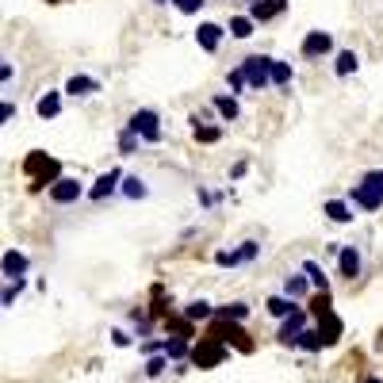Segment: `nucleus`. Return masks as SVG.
I'll list each match as a JSON object with an SVG mask.
<instances>
[{
	"instance_id": "4be33fe9",
	"label": "nucleus",
	"mask_w": 383,
	"mask_h": 383,
	"mask_svg": "<svg viewBox=\"0 0 383 383\" xmlns=\"http://www.w3.org/2000/svg\"><path fill=\"white\" fill-rule=\"evenodd\" d=\"M211 108L218 111V119H223V123H238V119H242V100H234V96H226V92L211 96Z\"/></svg>"
},
{
	"instance_id": "ea45409f",
	"label": "nucleus",
	"mask_w": 383,
	"mask_h": 383,
	"mask_svg": "<svg viewBox=\"0 0 383 383\" xmlns=\"http://www.w3.org/2000/svg\"><path fill=\"white\" fill-rule=\"evenodd\" d=\"M245 169H250V161H238V165L230 169V180H242V176H245Z\"/></svg>"
},
{
	"instance_id": "393cba45",
	"label": "nucleus",
	"mask_w": 383,
	"mask_h": 383,
	"mask_svg": "<svg viewBox=\"0 0 383 383\" xmlns=\"http://www.w3.org/2000/svg\"><path fill=\"white\" fill-rule=\"evenodd\" d=\"M357 69H360V54L357 50H333V77H337V81L353 77Z\"/></svg>"
},
{
	"instance_id": "4c0bfd02",
	"label": "nucleus",
	"mask_w": 383,
	"mask_h": 383,
	"mask_svg": "<svg viewBox=\"0 0 383 383\" xmlns=\"http://www.w3.org/2000/svg\"><path fill=\"white\" fill-rule=\"evenodd\" d=\"M12 77H16V66H12L8 58H0V84H8Z\"/></svg>"
},
{
	"instance_id": "dca6fc26",
	"label": "nucleus",
	"mask_w": 383,
	"mask_h": 383,
	"mask_svg": "<svg viewBox=\"0 0 383 383\" xmlns=\"http://www.w3.org/2000/svg\"><path fill=\"white\" fill-rule=\"evenodd\" d=\"M283 12H288V0H253L245 16L253 19V27H261V24H268V19H280Z\"/></svg>"
},
{
	"instance_id": "39448f33",
	"label": "nucleus",
	"mask_w": 383,
	"mask_h": 383,
	"mask_svg": "<svg viewBox=\"0 0 383 383\" xmlns=\"http://www.w3.org/2000/svg\"><path fill=\"white\" fill-rule=\"evenodd\" d=\"M230 357V349H223L218 342H211V337H200V342H192V349H188V364H196V368H218L223 360Z\"/></svg>"
},
{
	"instance_id": "6ab92c4d",
	"label": "nucleus",
	"mask_w": 383,
	"mask_h": 383,
	"mask_svg": "<svg viewBox=\"0 0 383 383\" xmlns=\"http://www.w3.org/2000/svg\"><path fill=\"white\" fill-rule=\"evenodd\" d=\"M62 108H66V100H62V88H46L39 100H35V115H39V119H58Z\"/></svg>"
},
{
	"instance_id": "f03ea898",
	"label": "nucleus",
	"mask_w": 383,
	"mask_h": 383,
	"mask_svg": "<svg viewBox=\"0 0 383 383\" xmlns=\"http://www.w3.org/2000/svg\"><path fill=\"white\" fill-rule=\"evenodd\" d=\"M24 176L31 180V192H42V188H50V184L62 176V161L50 158L46 150H31L24 158Z\"/></svg>"
},
{
	"instance_id": "f257e3e1",
	"label": "nucleus",
	"mask_w": 383,
	"mask_h": 383,
	"mask_svg": "<svg viewBox=\"0 0 383 383\" xmlns=\"http://www.w3.org/2000/svg\"><path fill=\"white\" fill-rule=\"evenodd\" d=\"M345 203H349L357 215L360 211H364V215L383 211V169H368V173H360L357 184L345 192Z\"/></svg>"
},
{
	"instance_id": "9d476101",
	"label": "nucleus",
	"mask_w": 383,
	"mask_h": 383,
	"mask_svg": "<svg viewBox=\"0 0 383 383\" xmlns=\"http://www.w3.org/2000/svg\"><path fill=\"white\" fill-rule=\"evenodd\" d=\"M315 318V333L322 337V349H330V345H337L342 342V333H345V322H342V315L337 310H318V315H310Z\"/></svg>"
},
{
	"instance_id": "72a5a7b5",
	"label": "nucleus",
	"mask_w": 383,
	"mask_h": 383,
	"mask_svg": "<svg viewBox=\"0 0 383 383\" xmlns=\"http://www.w3.org/2000/svg\"><path fill=\"white\" fill-rule=\"evenodd\" d=\"M226 88H230L226 96H234V100H238V96H245V77H242V69H238V66L226 73Z\"/></svg>"
},
{
	"instance_id": "c9c22d12",
	"label": "nucleus",
	"mask_w": 383,
	"mask_h": 383,
	"mask_svg": "<svg viewBox=\"0 0 383 383\" xmlns=\"http://www.w3.org/2000/svg\"><path fill=\"white\" fill-rule=\"evenodd\" d=\"M119 153H123V158H131V153H138V138H134L131 131H119Z\"/></svg>"
},
{
	"instance_id": "423d86ee",
	"label": "nucleus",
	"mask_w": 383,
	"mask_h": 383,
	"mask_svg": "<svg viewBox=\"0 0 383 383\" xmlns=\"http://www.w3.org/2000/svg\"><path fill=\"white\" fill-rule=\"evenodd\" d=\"M333 253H337V276L345 283H357L364 276V250L360 245H333Z\"/></svg>"
},
{
	"instance_id": "f704fd0d",
	"label": "nucleus",
	"mask_w": 383,
	"mask_h": 383,
	"mask_svg": "<svg viewBox=\"0 0 383 383\" xmlns=\"http://www.w3.org/2000/svg\"><path fill=\"white\" fill-rule=\"evenodd\" d=\"M169 4H173V8L180 12V16H200L207 0H169Z\"/></svg>"
},
{
	"instance_id": "bb28decb",
	"label": "nucleus",
	"mask_w": 383,
	"mask_h": 383,
	"mask_svg": "<svg viewBox=\"0 0 383 383\" xmlns=\"http://www.w3.org/2000/svg\"><path fill=\"white\" fill-rule=\"evenodd\" d=\"M250 303H242V299H234V303H223V307H215V315L211 318H218V322H238L242 326L245 318H250Z\"/></svg>"
},
{
	"instance_id": "4468645a",
	"label": "nucleus",
	"mask_w": 383,
	"mask_h": 383,
	"mask_svg": "<svg viewBox=\"0 0 383 383\" xmlns=\"http://www.w3.org/2000/svg\"><path fill=\"white\" fill-rule=\"evenodd\" d=\"M223 39H226V27L215 24V19H203V24L196 27V46H200L203 54H218Z\"/></svg>"
},
{
	"instance_id": "20e7f679",
	"label": "nucleus",
	"mask_w": 383,
	"mask_h": 383,
	"mask_svg": "<svg viewBox=\"0 0 383 383\" xmlns=\"http://www.w3.org/2000/svg\"><path fill=\"white\" fill-rule=\"evenodd\" d=\"M207 337H211V342H218L223 349H230V345L238 353H253V349H257L253 337L238 322H218V318H211V322H207Z\"/></svg>"
},
{
	"instance_id": "79ce46f5",
	"label": "nucleus",
	"mask_w": 383,
	"mask_h": 383,
	"mask_svg": "<svg viewBox=\"0 0 383 383\" xmlns=\"http://www.w3.org/2000/svg\"><path fill=\"white\" fill-rule=\"evenodd\" d=\"M150 4H169V0H150Z\"/></svg>"
},
{
	"instance_id": "c03bdc74",
	"label": "nucleus",
	"mask_w": 383,
	"mask_h": 383,
	"mask_svg": "<svg viewBox=\"0 0 383 383\" xmlns=\"http://www.w3.org/2000/svg\"><path fill=\"white\" fill-rule=\"evenodd\" d=\"M245 4H253V0H245Z\"/></svg>"
},
{
	"instance_id": "a19ab883",
	"label": "nucleus",
	"mask_w": 383,
	"mask_h": 383,
	"mask_svg": "<svg viewBox=\"0 0 383 383\" xmlns=\"http://www.w3.org/2000/svg\"><path fill=\"white\" fill-rule=\"evenodd\" d=\"M364 383H383V380H380V375H372V380H364Z\"/></svg>"
},
{
	"instance_id": "412c9836",
	"label": "nucleus",
	"mask_w": 383,
	"mask_h": 383,
	"mask_svg": "<svg viewBox=\"0 0 383 383\" xmlns=\"http://www.w3.org/2000/svg\"><path fill=\"white\" fill-rule=\"evenodd\" d=\"M299 272L307 276V283H310V292H318V295H330V276H326V268L318 265V261H303L299 265Z\"/></svg>"
},
{
	"instance_id": "9b49d317",
	"label": "nucleus",
	"mask_w": 383,
	"mask_h": 383,
	"mask_svg": "<svg viewBox=\"0 0 383 383\" xmlns=\"http://www.w3.org/2000/svg\"><path fill=\"white\" fill-rule=\"evenodd\" d=\"M261 257V242H242L234 250H218L215 253V265L218 268H242V265H253Z\"/></svg>"
},
{
	"instance_id": "c756f323",
	"label": "nucleus",
	"mask_w": 383,
	"mask_h": 383,
	"mask_svg": "<svg viewBox=\"0 0 383 383\" xmlns=\"http://www.w3.org/2000/svg\"><path fill=\"white\" fill-rule=\"evenodd\" d=\"M226 35H230V39H238V42H245V39H253V35H257V27H253V19L242 12V16H230Z\"/></svg>"
},
{
	"instance_id": "f8f14e48",
	"label": "nucleus",
	"mask_w": 383,
	"mask_h": 383,
	"mask_svg": "<svg viewBox=\"0 0 383 383\" xmlns=\"http://www.w3.org/2000/svg\"><path fill=\"white\" fill-rule=\"evenodd\" d=\"M307 326H310V315L299 307L295 315H288V318L280 322V330H276V342H280L283 349H295V342H299V333L307 330Z\"/></svg>"
},
{
	"instance_id": "37998d69",
	"label": "nucleus",
	"mask_w": 383,
	"mask_h": 383,
	"mask_svg": "<svg viewBox=\"0 0 383 383\" xmlns=\"http://www.w3.org/2000/svg\"><path fill=\"white\" fill-rule=\"evenodd\" d=\"M46 4H62V0H46Z\"/></svg>"
},
{
	"instance_id": "f3484780",
	"label": "nucleus",
	"mask_w": 383,
	"mask_h": 383,
	"mask_svg": "<svg viewBox=\"0 0 383 383\" xmlns=\"http://www.w3.org/2000/svg\"><path fill=\"white\" fill-rule=\"evenodd\" d=\"M104 84H100V77H88V73H73L66 81V88H62V96H77V100H84V96H96Z\"/></svg>"
},
{
	"instance_id": "58836bf2",
	"label": "nucleus",
	"mask_w": 383,
	"mask_h": 383,
	"mask_svg": "<svg viewBox=\"0 0 383 383\" xmlns=\"http://www.w3.org/2000/svg\"><path fill=\"white\" fill-rule=\"evenodd\" d=\"M111 345H115V349H127V345H131V333H127V330H111Z\"/></svg>"
},
{
	"instance_id": "7c9ffc66",
	"label": "nucleus",
	"mask_w": 383,
	"mask_h": 383,
	"mask_svg": "<svg viewBox=\"0 0 383 383\" xmlns=\"http://www.w3.org/2000/svg\"><path fill=\"white\" fill-rule=\"evenodd\" d=\"M265 310L276 318V322H283V318H288V315H295V310H299V303L283 299V295H268V299H265Z\"/></svg>"
},
{
	"instance_id": "7ed1b4c3",
	"label": "nucleus",
	"mask_w": 383,
	"mask_h": 383,
	"mask_svg": "<svg viewBox=\"0 0 383 383\" xmlns=\"http://www.w3.org/2000/svg\"><path fill=\"white\" fill-rule=\"evenodd\" d=\"M123 131H131L134 138H138V146H142V142H146V146H158V142L165 138V123H161V115L153 108L131 111V119H127Z\"/></svg>"
},
{
	"instance_id": "5701e85b",
	"label": "nucleus",
	"mask_w": 383,
	"mask_h": 383,
	"mask_svg": "<svg viewBox=\"0 0 383 383\" xmlns=\"http://www.w3.org/2000/svg\"><path fill=\"white\" fill-rule=\"evenodd\" d=\"M192 138L200 142V146H215L223 138V123H203L200 115H192Z\"/></svg>"
},
{
	"instance_id": "e433bc0d",
	"label": "nucleus",
	"mask_w": 383,
	"mask_h": 383,
	"mask_svg": "<svg viewBox=\"0 0 383 383\" xmlns=\"http://www.w3.org/2000/svg\"><path fill=\"white\" fill-rule=\"evenodd\" d=\"M12 119H16V104H12V100H0V127L12 123Z\"/></svg>"
},
{
	"instance_id": "6e6552de",
	"label": "nucleus",
	"mask_w": 383,
	"mask_h": 383,
	"mask_svg": "<svg viewBox=\"0 0 383 383\" xmlns=\"http://www.w3.org/2000/svg\"><path fill=\"white\" fill-rule=\"evenodd\" d=\"M268 54H250V58L238 62V69H242L245 77V88L250 92H268Z\"/></svg>"
},
{
	"instance_id": "473e14b6",
	"label": "nucleus",
	"mask_w": 383,
	"mask_h": 383,
	"mask_svg": "<svg viewBox=\"0 0 383 383\" xmlns=\"http://www.w3.org/2000/svg\"><path fill=\"white\" fill-rule=\"evenodd\" d=\"M165 368H169V360L161 357V353H153V357H146V368H142V375H146V380H161V375H165Z\"/></svg>"
},
{
	"instance_id": "ddd939ff",
	"label": "nucleus",
	"mask_w": 383,
	"mask_h": 383,
	"mask_svg": "<svg viewBox=\"0 0 383 383\" xmlns=\"http://www.w3.org/2000/svg\"><path fill=\"white\" fill-rule=\"evenodd\" d=\"M27 272H31V257H27L24 250H16V245L4 250V257H0V276L12 283V280H27Z\"/></svg>"
},
{
	"instance_id": "a878e982",
	"label": "nucleus",
	"mask_w": 383,
	"mask_h": 383,
	"mask_svg": "<svg viewBox=\"0 0 383 383\" xmlns=\"http://www.w3.org/2000/svg\"><path fill=\"white\" fill-rule=\"evenodd\" d=\"M322 215L330 218V223H337V226H349V223H357V211H353L345 200H326V203H322Z\"/></svg>"
},
{
	"instance_id": "2f4dec72",
	"label": "nucleus",
	"mask_w": 383,
	"mask_h": 383,
	"mask_svg": "<svg viewBox=\"0 0 383 383\" xmlns=\"http://www.w3.org/2000/svg\"><path fill=\"white\" fill-rule=\"evenodd\" d=\"M295 349H303V353H322V337L315 333V326H307V330L299 333V342H295Z\"/></svg>"
},
{
	"instance_id": "cd10ccee",
	"label": "nucleus",
	"mask_w": 383,
	"mask_h": 383,
	"mask_svg": "<svg viewBox=\"0 0 383 383\" xmlns=\"http://www.w3.org/2000/svg\"><path fill=\"white\" fill-rule=\"evenodd\" d=\"M119 192H123L127 200H146V196H150V184L142 180L138 173H123V180H119Z\"/></svg>"
},
{
	"instance_id": "b1692460",
	"label": "nucleus",
	"mask_w": 383,
	"mask_h": 383,
	"mask_svg": "<svg viewBox=\"0 0 383 383\" xmlns=\"http://www.w3.org/2000/svg\"><path fill=\"white\" fill-rule=\"evenodd\" d=\"M188 349H192V342H180V337H161V357L169 360V364H188Z\"/></svg>"
},
{
	"instance_id": "c85d7f7f",
	"label": "nucleus",
	"mask_w": 383,
	"mask_h": 383,
	"mask_svg": "<svg viewBox=\"0 0 383 383\" xmlns=\"http://www.w3.org/2000/svg\"><path fill=\"white\" fill-rule=\"evenodd\" d=\"M211 315H215V307H211L207 299H192L188 307L180 310V318H184V322H192V326H196V322H211Z\"/></svg>"
},
{
	"instance_id": "1a4fd4ad",
	"label": "nucleus",
	"mask_w": 383,
	"mask_h": 383,
	"mask_svg": "<svg viewBox=\"0 0 383 383\" xmlns=\"http://www.w3.org/2000/svg\"><path fill=\"white\" fill-rule=\"evenodd\" d=\"M46 200H50L54 207H73L77 200H84V184L77 180V176H66V173H62L58 180L46 188Z\"/></svg>"
},
{
	"instance_id": "aec40b11",
	"label": "nucleus",
	"mask_w": 383,
	"mask_h": 383,
	"mask_svg": "<svg viewBox=\"0 0 383 383\" xmlns=\"http://www.w3.org/2000/svg\"><path fill=\"white\" fill-rule=\"evenodd\" d=\"M292 84H295L292 62H283V58H272V62H268V88H292Z\"/></svg>"
},
{
	"instance_id": "0eeeda50",
	"label": "nucleus",
	"mask_w": 383,
	"mask_h": 383,
	"mask_svg": "<svg viewBox=\"0 0 383 383\" xmlns=\"http://www.w3.org/2000/svg\"><path fill=\"white\" fill-rule=\"evenodd\" d=\"M333 50H337V46H333V35L322 31V27L307 31V35H303V42H299V58L303 62H322V58H330Z\"/></svg>"
},
{
	"instance_id": "a211bd4d",
	"label": "nucleus",
	"mask_w": 383,
	"mask_h": 383,
	"mask_svg": "<svg viewBox=\"0 0 383 383\" xmlns=\"http://www.w3.org/2000/svg\"><path fill=\"white\" fill-rule=\"evenodd\" d=\"M280 295H283V299H292V303H299V307H303V303H307L315 292H310V283H307V276H303V272H288V276H283V288H280Z\"/></svg>"
},
{
	"instance_id": "2eb2a0df",
	"label": "nucleus",
	"mask_w": 383,
	"mask_h": 383,
	"mask_svg": "<svg viewBox=\"0 0 383 383\" xmlns=\"http://www.w3.org/2000/svg\"><path fill=\"white\" fill-rule=\"evenodd\" d=\"M119 180H123V169H108V173L96 176L92 188H84V196H88L92 203H104L108 196H115V192H119Z\"/></svg>"
}]
</instances>
